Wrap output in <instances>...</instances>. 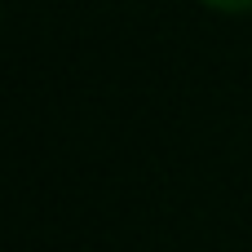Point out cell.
Returning a JSON list of instances; mask_svg holds the SVG:
<instances>
[{
    "instance_id": "6da1fadb",
    "label": "cell",
    "mask_w": 252,
    "mask_h": 252,
    "mask_svg": "<svg viewBox=\"0 0 252 252\" xmlns=\"http://www.w3.org/2000/svg\"><path fill=\"white\" fill-rule=\"evenodd\" d=\"M204 4H213L221 13H244V9H252V0H204Z\"/></svg>"
}]
</instances>
